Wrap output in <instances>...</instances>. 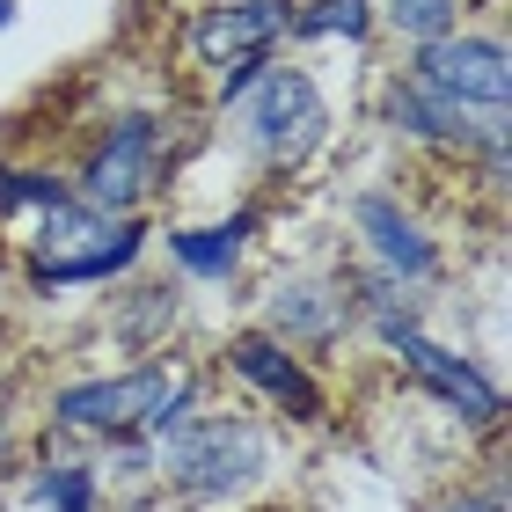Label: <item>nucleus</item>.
Wrapping results in <instances>:
<instances>
[{
	"label": "nucleus",
	"instance_id": "1",
	"mask_svg": "<svg viewBox=\"0 0 512 512\" xmlns=\"http://www.w3.org/2000/svg\"><path fill=\"white\" fill-rule=\"evenodd\" d=\"M278 476V432L271 417L235 410V403H198L176 432L154 439V483L183 512H242L264 498Z\"/></svg>",
	"mask_w": 512,
	"mask_h": 512
},
{
	"label": "nucleus",
	"instance_id": "2",
	"mask_svg": "<svg viewBox=\"0 0 512 512\" xmlns=\"http://www.w3.org/2000/svg\"><path fill=\"white\" fill-rule=\"evenodd\" d=\"M205 403V374L183 359H147V366H125V374H81V381H59L44 395V417L52 432H74V439H161L176 432L183 417Z\"/></svg>",
	"mask_w": 512,
	"mask_h": 512
},
{
	"label": "nucleus",
	"instance_id": "3",
	"mask_svg": "<svg viewBox=\"0 0 512 512\" xmlns=\"http://www.w3.org/2000/svg\"><path fill=\"white\" fill-rule=\"evenodd\" d=\"M213 110L235 125L242 154L256 161L264 176H300L308 161L330 147V96L308 66H249V74H227Z\"/></svg>",
	"mask_w": 512,
	"mask_h": 512
},
{
	"label": "nucleus",
	"instance_id": "4",
	"mask_svg": "<svg viewBox=\"0 0 512 512\" xmlns=\"http://www.w3.org/2000/svg\"><path fill=\"white\" fill-rule=\"evenodd\" d=\"M139 256H147V220H110L96 205L66 198L52 205L30 242H22V264H30V286L37 293H66V286H110L125 278Z\"/></svg>",
	"mask_w": 512,
	"mask_h": 512
},
{
	"label": "nucleus",
	"instance_id": "5",
	"mask_svg": "<svg viewBox=\"0 0 512 512\" xmlns=\"http://www.w3.org/2000/svg\"><path fill=\"white\" fill-rule=\"evenodd\" d=\"M169 169H176L169 118L125 110V118H110L96 139H88V154L74 169V198L96 205V213H110V220H139L161 191H169Z\"/></svg>",
	"mask_w": 512,
	"mask_h": 512
},
{
	"label": "nucleus",
	"instance_id": "6",
	"mask_svg": "<svg viewBox=\"0 0 512 512\" xmlns=\"http://www.w3.org/2000/svg\"><path fill=\"white\" fill-rule=\"evenodd\" d=\"M374 337H381V352L403 366V374L417 381V388H432L439 403H447L469 432H483V439H498V425H505V395H498V381L483 374V366L469 359V352H447L439 337H425V322L417 315H395V322H374Z\"/></svg>",
	"mask_w": 512,
	"mask_h": 512
},
{
	"label": "nucleus",
	"instance_id": "7",
	"mask_svg": "<svg viewBox=\"0 0 512 512\" xmlns=\"http://www.w3.org/2000/svg\"><path fill=\"white\" fill-rule=\"evenodd\" d=\"M403 74L425 81L432 96L476 110V118H512V52L498 30H454L425 52H410Z\"/></svg>",
	"mask_w": 512,
	"mask_h": 512
},
{
	"label": "nucleus",
	"instance_id": "8",
	"mask_svg": "<svg viewBox=\"0 0 512 512\" xmlns=\"http://www.w3.org/2000/svg\"><path fill=\"white\" fill-rule=\"evenodd\" d=\"M220 374H235L256 403H264L271 417H286V425H330V388H322L315 374H308V359L300 352H286L278 337H264V330H227V344H220Z\"/></svg>",
	"mask_w": 512,
	"mask_h": 512
},
{
	"label": "nucleus",
	"instance_id": "9",
	"mask_svg": "<svg viewBox=\"0 0 512 512\" xmlns=\"http://www.w3.org/2000/svg\"><path fill=\"white\" fill-rule=\"evenodd\" d=\"M352 322L359 315H352V278L344 271H286L264 286V322L256 330L308 359V352H337Z\"/></svg>",
	"mask_w": 512,
	"mask_h": 512
},
{
	"label": "nucleus",
	"instance_id": "10",
	"mask_svg": "<svg viewBox=\"0 0 512 512\" xmlns=\"http://www.w3.org/2000/svg\"><path fill=\"white\" fill-rule=\"evenodd\" d=\"M381 125L403 139V147H432V154H483V147H505V125L512 118H476V110H461L447 96H432L425 81L410 74H388L381 81Z\"/></svg>",
	"mask_w": 512,
	"mask_h": 512
},
{
	"label": "nucleus",
	"instance_id": "11",
	"mask_svg": "<svg viewBox=\"0 0 512 512\" xmlns=\"http://www.w3.org/2000/svg\"><path fill=\"white\" fill-rule=\"evenodd\" d=\"M344 220H352V235L366 242V256H374V271L395 278V286H432L439 271H447V256H439L432 227L410 213L395 191H352L344 198Z\"/></svg>",
	"mask_w": 512,
	"mask_h": 512
},
{
	"label": "nucleus",
	"instance_id": "12",
	"mask_svg": "<svg viewBox=\"0 0 512 512\" xmlns=\"http://www.w3.org/2000/svg\"><path fill=\"white\" fill-rule=\"evenodd\" d=\"M293 30V0H220V8H198L183 44H191L198 66L213 74H249V66H271L278 37Z\"/></svg>",
	"mask_w": 512,
	"mask_h": 512
},
{
	"label": "nucleus",
	"instance_id": "13",
	"mask_svg": "<svg viewBox=\"0 0 512 512\" xmlns=\"http://www.w3.org/2000/svg\"><path fill=\"white\" fill-rule=\"evenodd\" d=\"M256 205H242L235 220H220V227H169V256L191 278H235L242 271V249H249V235H256Z\"/></svg>",
	"mask_w": 512,
	"mask_h": 512
},
{
	"label": "nucleus",
	"instance_id": "14",
	"mask_svg": "<svg viewBox=\"0 0 512 512\" xmlns=\"http://www.w3.org/2000/svg\"><path fill=\"white\" fill-rule=\"evenodd\" d=\"M461 15H469V0H374V22H381L395 44H410V52H425V44L454 37Z\"/></svg>",
	"mask_w": 512,
	"mask_h": 512
},
{
	"label": "nucleus",
	"instance_id": "15",
	"mask_svg": "<svg viewBox=\"0 0 512 512\" xmlns=\"http://www.w3.org/2000/svg\"><path fill=\"white\" fill-rule=\"evenodd\" d=\"M176 322H183V286H139L118 300V344H132V352L169 344Z\"/></svg>",
	"mask_w": 512,
	"mask_h": 512
},
{
	"label": "nucleus",
	"instance_id": "16",
	"mask_svg": "<svg viewBox=\"0 0 512 512\" xmlns=\"http://www.w3.org/2000/svg\"><path fill=\"white\" fill-rule=\"evenodd\" d=\"M74 198V183H66L59 169H30V161H0V220H15V213H52V205Z\"/></svg>",
	"mask_w": 512,
	"mask_h": 512
},
{
	"label": "nucleus",
	"instance_id": "17",
	"mask_svg": "<svg viewBox=\"0 0 512 512\" xmlns=\"http://www.w3.org/2000/svg\"><path fill=\"white\" fill-rule=\"evenodd\" d=\"M286 37H344V44H366L374 37V0H293V30Z\"/></svg>",
	"mask_w": 512,
	"mask_h": 512
},
{
	"label": "nucleus",
	"instance_id": "18",
	"mask_svg": "<svg viewBox=\"0 0 512 512\" xmlns=\"http://www.w3.org/2000/svg\"><path fill=\"white\" fill-rule=\"evenodd\" d=\"M37 498L52 512H103V483L81 461H52V469H37Z\"/></svg>",
	"mask_w": 512,
	"mask_h": 512
},
{
	"label": "nucleus",
	"instance_id": "19",
	"mask_svg": "<svg viewBox=\"0 0 512 512\" xmlns=\"http://www.w3.org/2000/svg\"><path fill=\"white\" fill-rule=\"evenodd\" d=\"M432 512H505V483H476V491H454L447 505H432Z\"/></svg>",
	"mask_w": 512,
	"mask_h": 512
},
{
	"label": "nucleus",
	"instance_id": "20",
	"mask_svg": "<svg viewBox=\"0 0 512 512\" xmlns=\"http://www.w3.org/2000/svg\"><path fill=\"white\" fill-rule=\"evenodd\" d=\"M118 512H183V505H176L169 491H139V498H125Z\"/></svg>",
	"mask_w": 512,
	"mask_h": 512
},
{
	"label": "nucleus",
	"instance_id": "21",
	"mask_svg": "<svg viewBox=\"0 0 512 512\" xmlns=\"http://www.w3.org/2000/svg\"><path fill=\"white\" fill-rule=\"evenodd\" d=\"M8 22H15V0H0V30H8Z\"/></svg>",
	"mask_w": 512,
	"mask_h": 512
},
{
	"label": "nucleus",
	"instance_id": "22",
	"mask_svg": "<svg viewBox=\"0 0 512 512\" xmlns=\"http://www.w3.org/2000/svg\"><path fill=\"white\" fill-rule=\"evenodd\" d=\"M0 439H8V417H0Z\"/></svg>",
	"mask_w": 512,
	"mask_h": 512
}]
</instances>
